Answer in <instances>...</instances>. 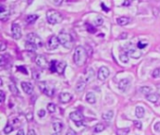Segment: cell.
<instances>
[{"label": "cell", "instance_id": "obj_43", "mask_svg": "<svg viewBox=\"0 0 160 135\" xmlns=\"http://www.w3.org/2000/svg\"><path fill=\"white\" fill-rule=\"evenodd\" d=\"M66 135H77V134H76V132H75L72 129H69L68 131L66 132Z\"/></svg>", "mask_w": 160, "mask_h": 135}, {"label": "cell", "instance_id": "obj_9", "mask_svg": "<svg viewBox=\"0 0 160 135\" xmlns=\"http://www.w3.org/2000/svg\"><path fill=\"white\" fill-rule=\"evenodd\" d=\"M11 34L15 39H19L22 37V29L19 24H12L11 25Z\"/></svg>", "mask_w": 160, "mask_h": 135}, {"label": "cell", "instance_id": "obj_52", "mask_svg": "<svg viewBox=\"0 0 160 135\" xmlns=\"http://www.w3.org/2000/svg\"><path fill=\"white\" fill-rule=\"evenodd\" d=\"M16 135H24V130L23 129H20L19 131L17 132V134Z\"/></svg>", "mask_w": 160, "mask_h": 135}, {"label": "cell", "instance_id": "obj_28", "mask_svg": "<svg viewBox=\"0 0 160 135\" xmlns=\"http://www.w3.org/2000/svg\"><path fill=\"white\" fill-rule=\"evenodd\" d=\"M140 92L142 94H144L145 96H148L149 94H151V92H152V89H151V87H149V86H142L140 88Z\"/></svg>", "mask_w": 160, "mask_h": 135}, {"label": "cell", "instance_id": "obj_7", "mask_svg": "<svg viewBox=\"0 0 160 135\" xmlns=\"http://www.w3.org/2000/svg\"><path fill=\"white\" fill-rule=\"evenodd\" d=\"M59 44H60V41H59L58 37H56V36H52L47 42V48L49 50H55V49L59 46Z\"/></svg>", "mask_w": 160, "mask_h": 135}, {"label": "cell", "instance_id": "obj_49", "mask_svg": "<svg viewBox=\"0 0 160 135\" xmlns=\"http://www.w3.org/2000/svg\"><path fill=\"white\" fill-rule=\"evenodd\" d=\"M1 45H2V46H1V52H4V51L6 50V48H7L6 43H5V42H2V43H1Z\"/></svg>", "mask_w": 160, "mask_h": 135}, {"label": "cell", "instance_id": "obj_38", "mask_svg": "<svg viewBox=\"0 0 160 135\" xmlns=\"http://www.w3.org/2000/svg\"><path fill=\"white\" fill-rule=\"evenodd\" d=\"M12 130H13V127H12L11 125H7L6 127L4 128V132H5L6 134L10 133Z\"/></svg>", "mask_w": 160, "mask_h": 135}, {"label": "cell", "instance_id": "obj_14", "mask_svg": "<svg viewBox=\"0 0 160 135\" xmlns=\"http://www.w3.org/2000/svg\"><path fill=\"white\" fill-rule=\"evenodd\" d=\"M71 100H72V95H71L70 93L63 92V93H61L60 96H59V101L62 103H68Z\"/></svg>", "mask_w": 160, "mask_h": 135}, {"label": "cell", "instance_id": "obj_47", "mask_svg": "<svg viewBox=\"0 0 160 135\" xmlns=\"http://www.w3.org/2000/svg\"><path fill=\"white\" fill-rule=\"evenodd\" d=\"M0 94H1V102H4V101H5V93H4L3 90H1Z\"/></svg>", "mask_w": 160, "mask_h": 135}, {"label": "cell", "instance_id": "obj_50", "mask_svg": "<svg viewBox=\"0 0 160 135\" xmlns=\"http://www.w3.org/2000/svg\"><path fill=\"white\" fill-rule=\"evenodd\" d=\"M101 7H102V10H103L104 11H109V8H107L103 3H101Z\"/></svg>", "mask_w": 160, "mask_h": 135}, {"label": "cell", "instance_id": "obj_32", "mask_svg": "<svg viewBox=\"0 0 160 135\" xmlns=\"http://www.w3.org/2000/svg\"><path fill=\"white\" fill-rule=\"evenodd\" d=\"M129 132V129L128 128H124V129H120L117 130V135H126Z\"/></svg>", "mask_w": 160, "mask_h": 135}, {"label": "cell", "instance_id": "obj_44", "mask_svg": "<svg viewBox=\"0 0 160 135\" xmlns=\"http://www.w3.org/2000/svg\"><path fill=\"white\" fill-rule=\"evenodd\" d=\"M26 118H27V120H32L33 119V114H32V112H28V114L27 115H26Z\"/></svg>", "mask_w": 160, "mask_h": 135}, {"label": "cell", "instance_id": "obj_16", "mask_svg": "<svg viewBox=\"0 0 160 135\" xmlns=\"http://www.w3.org/2000/svg\"><path fill=\"white\" fill-rule=\"evenodd\" d=\"M95 78V71L92 68H88V69L85 70V80L86 82H92Z\"/></svg>", "mask_w": 160, "mask_h": 135}, {"label": "cell", "instance_id": "obj_54", "mask_svg": "<svg viewBox=\"0 0 160 135\" xmlns=\"http://www.w3.org/2000/svg\"><path fill=\"white\" fill-rule=\"evenodd\" d=\"M130 1H133V0H130Z\"/></svg>", "mask_w": 160, "mask_h": 135}, {"label": "cell", "instance_id": "obj_37", "mask_svg": "<svg viewBox=\"0 0 160 135\" xmlns=\"http://www.w3.org/2000/svg\"><path fill=\"white\" fill-rule=\"evenodd\" d=\"M152 76L154 78H160V68H157L153 71Z\"/></svg>", "mask_w": 160, "mask_h": 135}, {"label": "cell", "instance_id": "obj_41", "mask_svg": "<svg viewBox=\"0 0 160 135\" xmlns=\"http://www.w3.org/2000/svg\"><path fill=\"white\" fill-rule=\"evenodd\" d=\"M45 110H39L38 111V116L39 117H43V116H45Z\"/></svg>", "mask_w": 160, "mask_h": 135}, {"label": "cell", "instance_id": "obj_33", "mask_svg": "<svg viewBox=\"0 0 160 135\" xmlns=\"http://www.w3.org/2000/svg\"><path fill=\"white\" fill-rule=\"evenodd\" d=\"M47 109L50 112L53 114V112H54L55 110H56V106H55V104H53V103H49L48 106H47Z\"/></svg>", "mask_w": 160, "mask_h": 135}, {"label": "cell", "instance_id": "obj_36", "mask_svg": "<svg viewBox=\"0 0 160 135\" xmlns=\"http://www.w3.org/2000/svg\"><path fill=\"white\" fill-rule=\"evenodd\" d=\"M85 26H86V29H87V31H88L89 33H96V28L92 25L86 24Z\"/></svg>", "mask_w": 160, "mask_h": 135}, {"label": "cell", "instance_id": "obj_2", "mask_svg": "<svg viewBox=\"0 0 160 135\" xmlns=\"http://www.w3.org/2000/svg\"><path fill=\"white\" fill-rule=\"evenodd\" d=\"M46 17L48 22L51 25H56L60 24L63 21V15L61 14L59 11H57L55 10H49L46 13Z\"/></svg>", "mask_w": 160, "mask_h": 135}, {"label": "cell", "instance_id": "obj_45", "mask_svg": "<svg viewBox=\"0 0 160 135\" xmlns=\"http://www.w3.org/2000/svg\"><path fill=\"white\" fill-rule=\"evenodd\" d=\"M52 1H53V3H54L56 6H59V5H61L62 2H63L64 0H52Z\"/></svg>", "mask_w": 160, "mask_h": 135}, {"label": "cell", "instance_id": "obj_39", "mask_svg": "<svg viewBox=\"0 0 160 135\" xmlns=\"http://www.w3.org/2000/svg\"><path fill=\"white\" fill-rule=\"evenodd\" d=\"M134 125H135V128H137L138 129H141L142 128V124L140 121H134Z\"/></svg>", "mask_w": 160, "mask_h": 135}, {"label": "cell", "instance_id": "obj_18", "mask_svg": "<svg viewBox=\"0 0 160 135\" xmlns=\"http://www.w3.org/2000/svg\"><path fill=\"white\" fill-rule=\"evenodd\" d=\"M131 21H132V20H131V18H129V17H126V16H121V17H119L118 19H117L118 25H122V26L128 25Z\"/></svg>", "mask_w": 160, "mask_h": 135}, {"label": "cell", "instance_id": "obj_53", "mask_svg": "<svg viewBox=\"0 0 160 135\" xmlns=\"http://www.w3.org/2000/svg\"><path fill=\"white\" fill-rule=\"evenodd\" d=\"M1 1H4V0H1Z\"/></svg>", "mask_w": 160, "mask_h": 135}, {"label": "cell", "instance_id": "obj_26", "mask_svg": "<svg viewBox=\"0 0 160 135\" xmlns=\"http://www.w3.org/2000/svg\"><path fill=\"white\" fill-rule=\"evenodd\" d=\"M146 98H147V100L151 102H157L158 101V94H155V93H151L149 94L148 96H146Z\"/></svg>", "mask_w": 160, "mask_h": 135}, {"label": "cell", "instance_id": "obj_4", "mask_svg": "<svg viewBox=\"0 0 160 135\" xmlns=\"http://www.w3.org/2000/svg\"><path fill=\"white\" fill-rule=\"evenodd\" d=\"M38 88L41 90L43 94H45L48 97H52L54 94V88L52 85L49 84L47 82H39L38 83Z\"/></svg>", "mask_w": 160, "mask_h": 135}, {"label": "cell", "instance_id": "obj_42", "mask_svg": "<svg viewBox=\"0 0 160 135\" xmlns=\"http://www.w3.org/2000/svg\"><path fill=\"white\" fill-rule=\"evenodd\" d=\"M18 70L22 71V72H24V74H27V71H26V70H25V68H24V67H22V66L18 67Z\"/></svg>", "mask_w": 160, "mask_h": 135}, {"label": "cell", "instance_id": "obj_12", "mask_svg": "<svg viewBox=\"0 0 160 135\" xmlns=\"http://www.w3.org/2000/svg\"><path fill=\"white\" fill-rule=\"evenodd\" d=\"M22 88L24 91V93L28 94V95H31L33 93V90H34V86L32 84H30L28 82H23L22 83Z\"/></svg>", "mask_w": 160, "mask_h": 135}, {"label": "cell", "instance_id": "obj_35", "mask_svg": "<svg viewBox=\"0 0 160 135\" xmlns=\"http://www.w3.org/2000/svg\"><path fill=\"white\" fill-rule=\"evenodd\" d=\"M10 91L12 92V94L13 95H18V94H19V90H18V88L15 86L14 84H10Z\"/></svg>", "mask_w": 160, "mask_h": 135}, {"label": "cell", "instance_id": "obj_22", "mask_svg": "<svg viewBox=\"0 0 160 135\" xmlns=\"http://www.w3.org/2000/svg\"><path fill=\"white\" fill-rule=\"evenodd\" d=\"M113 115H114L113 111H108V112H104L103 115H102V118H103V120L107 121V122H110V121L112 119Z\"/></svg>", "mask_w": 160, "mask_h": 135}, {"label": "cell", "instance_id": "obj_1", "mask_svg": "<svg viewBox=\"0 0 160 135\" xmlns=\"http://www.w3.org/2000/svg\"><path fill=\"white\" fill-rule=\"evenodd\" d=\"M87 52L82 46H78L75 49V53L73 56V60L74 63L78 67H82L85 64V62L87 60Z\"/></svg>", "mask_w": 160, "mask_h": 135}, {"label": "cell", "instance_id": "obj_17", "mask_svg": "<svg viewBox=\"0 0 160 135\" xmlns=\"http://www.w3.org/2000/svg\"><path fill=\"white\" fill-rule=\"evenodd\" d=\"M127 53H128V55H129L132 58H135V59L140 58L141 56V55H142V53L140 50H137V49H134V48L128 49Z\"/></svg>", "mask_w": 160, "mask_h": 135}, {"label": "cell", "instance_id": "obj_30", "mask_svg": "<svg viewBox=\"0 0 160 135\" xmlns=\"http://www.w3.org/2000/svg\"><path fill=\"white\" fill-rule=\"evenodd\" d=\"M56 63H57L56 60H52L50 63V67H49V69H50L52 72H56Z\"/></svg>", "mask_w": 160, "mask_h": 135}, {"label": "cell", "instance_id": "obj_8", "mask_svg": "<svg viewBox=\"0 0 160 135\" xmlns=\"http://www.w3.org/2000/svg\"><path fill=\"white\" fill-rule=\"evenodd\" d=\"M36 64L38 65V67L41 68V69H47L50 67V64L48 63L46 57L42 55H38L36 57Z\"/></svg>", "mask_w": 160, "mask_h": 135}, {"label": "cell", "instance_id": "obj_40", "mask_svg": "<svg viewBox=\"0 0 160 135\" xmlns=\"http://www.w3.org/2000/svg\"><path fill=\"white\" fill-rule=\"evenodd\" d=\"M154 131L160 132V122H157L154 125Z\"/></svg>", "mask_w": 160, "mask_h": 135}, {"label": "cell", "instance_id": "obj_48", "mask_svg": "<svg viewBox=\"0 0 160 135\" xmlns=\"http://www.w3.org/2000/svg\"><path fill=\"white\" fill-rule=\"evenodd\" d=\"M130 3H131L130 0H124V3H123V5H124V6H129V5H130Z\"/></svg>", "mask_w": 160, "mask_h": 135}, {"label": "cell", "instance_id": "obj_29", "mask_svg": "<svg viewBox=\"0 0 160 135\" xmlns=\"http://www.w3.org/2000/svg\"><path fill=\"white\" fill-rule=\"evenodd\" d=\"M147 45H148V41H146V40H140V41L138 42L137 47L139 49H144L147 47Z\"/></svg>", "mask_w": 160, "mask_h": 135}, {"label": "cell", "instance_id": "obj_46", "mask_svg": "<svg viewBox=\"0 0 160 135\" xmlns=\"http://www.w3.org/2000/svg\"><path fill=\"white\" fill-rule=\"evenodd\" d=\"M119 38L121 39H126V38H127V33H122V34H120Z\"/></svg>", "mask_w": 160, "mask_h": 135}, {"label": "cell", "instance_id": "obj_24", "mask_svg": "<svg viewBox=\"0 0 160 135\" xmlns=\"http://www.w3.org/2000/svg\"><path fill=\"white\" fill-rule=\"evenodd\" d=\"M38 19V15L36 14H31V15H27L25 18V21L27 24H34V22Z\"/></svg>", "mask_w": 160, "mask_h": 135}, {"label": "cell", "instance_id": "obj_13", "mask_svg": "<svg viewBox=\"0 0 160 135\" xmlns=\"http://www.w3.org/2000/svg\"><path fill=\"white\" fill-rule=\"evenodd\" d=\"M0 8H1V13H0V20H1L2 22L8 21V17H10V11H8V8H6V7L3 6V5H1Z\"/></svg>", "mask_w": 160, "mask_h": 135}, {"label": "cell", "instance_id": "obj_3", "mask_svg": "<svg viewBox=\"0 0 160 135\" xmlns=\"http://www.w3.org/2000/svg\"><path fill=\"white\" fill-rule=\"evenodd\" d=\"M58 39H59V41L60 44L63 45V46L66 49H71L72 48V45H73V39L72 37L66 32H60L58 35Z\"/></svg>", "mask_w": 160, "mask_h": 135}, {"label": "cell", "instance_id": "obj_51", "mask_svg": "<svg viewBox=\"0 0 160 135\" xmlns=\"http://www.w3.org/2000/svg\"><path fill=\"white\" fill-rule=\"evenodd\" d=\"M27 135H36L35 130H34V129H29V130H28V133H27Z\"/></svg>", "mask_w": 160, "mask_h": 135}, {"label": "cell", "instance_id": "obj_19", "mask_svg": "<svg viewBox=\"0 0 160 135\" xmlns=\"http://www.w3.org/2000/svg\"><path fill=\"white\" fill-rule=\"evenodd\" d=\"M86 80H80L79 82L77 83L76 84V91L77 92H82L84 89H85V86H86Z\"/></svg>", "mask_w": 160, "mask_h": 135}, {"label": "cell", "instance_id": "obj_34", "mask_svg": "<svg viewBox=\"0 0 160 135\" xmlns=\"http://www.w3.org/2000/svg\"><path fill=\"white\" fill-rule=\"evenodd\" d=\"M94 22H95V25H96V26H100V25H103L104 20L102 19L101 17H97V18H96V19H95Z\"/></svg>", "mask_w": 160, "mask_h": 135}, {"label": "cell", "instance_id": "obj_11", "mask_svg": "<svg viewBox=\"0 0 160 135\" xmlns=\"http://www.w3.org/2000/svg\"><path fill=\"white\" fill-rule=\"evenodd\" d=\"M130 80L127 79V78H124V79H122L121 81L119 82L118 84V87L120 90H122V91H126V90L130 87Z\"/></svg>", "mask_w": 160, "mask_h": 135}, {"label": "cell", "instance_id": "obj_31", "mask_svg": "<svg viewBox=\"0 0 160 135\" xmlns=\"http://www.w3.org/2000/svg\"><path fill=\"white\" fill-rule=\"evenodd\" d=\"M105 129V126L103 124H97L96 125V127H95V131L96 132H101V131H103V130Z\"/></svg>", "mask_w": 160, "mask_h": 135}, {"label": "cell", "instance_id": "obj_21", "mask_svg": "<svg viewBox=\"0 0 160 135\" xmlns=\"http://www.w3.org/2000/svg\"><path fill=\"white\" fill-rule=\"evenodd\" d=\"M96 96L93 92H89L86 94V101L88 103H90V104H94V103H96Z\"/></svg>", "mask_w": 160, "mask_h": 135}, {"label": "cell", "instance_id": "obj_23", "mask_svg": "<svg viewBox=\"0 0 160 135\" xmlns=\"http://www.w3.org/2000/svg\"><path fill=\"white\" fill-rule=\"evenodd\" d=\"M37 48L38 46L36 44L32 43V42H30L28 41V40H26V42H25V49L27 51H30V52H36V50H37Z\"/></svg>", "mask_w": 160, "mask_h": 135}, {"label": "cell", "instance_id": "obj_20", "mask_svg": "<svg viewBox=\"0 0 160 135\" xmlns=\"http://www.w3.org/2000/svg\"><path fill=\"white\" fill-rule=\"evenodd\" d=\"M52 128H53V130H54L55 133H60L62 131V129H63V124L61 122H55L52 123Z\"/></svg>", "mask_w": 160, "mask_h": 135}, {"label": "cell", "instance_id": "obj_25", "mask_svg": "<svg viewBox=\"0 0 160 135\" xmlns=\"http://www.w3.org/2000/svg\"><path fill=\"white\" fill-rule=\"evenodd\" d=\"M144 112H145V111H144V108L143 107H141V106H138L137 108H136V116L138 118H142L143 117V115H144Z\"/></svg>", "mask_w": 160, "mask_h": 135}, {"label": "cell", "instance_id": "obj_6", "mask_svg": "<svg viewBox=\"0 0 160 135\" xmlns=\"http://www.w3.org/2000/svg\"><path fill=\"white\" fill-rule=\"evenodd\" d=\"M26 39H27L28 41H30V42H32V43L36 44L38 47H41V46H43V41H42V39H41V38H39L37 34H35V33H28L27 36H26Z\"/></svg>", "mask_w": 160, "mask_h": 135}, {"label": "cell", "instance_id": "obj_15", "mask_svg": "<svg viewBox=\"0 0 160 135\" xmlns=\"http://www.w3.org/2000/svg\"><path fill=\"white\" fill-rule=\"evenodd\" d=\"M66 68V63L65 61H59L56 63V72L59 74H64Z\"/></svg>", "mask_w": 160, "mask_h": 135}, {"label": "cell", "instance_id": "obj_27", "mask_svg": "<svg viewBox=\"0 0 160 135\" xmlns=\"http://www.w3.org/2000/svg\"><path fill=\"white\" fill-rule=\"evenodd\" d=\"M128 53H126V52H124V53H122L121 55H120V60H121L123 63H124V64H126V63H128Z\"/></svg>", "mask_w": 160, "mask_h": 135}, {"label": "cell", "instance_id": "obj_10", "mask_svg": "<svg viewBox=\"0 0 160 135\" xmlns=\"http://www.w3.org/2000/svg\"><path fill=\"white\" fill-rule=\"evenodd\" d=\"M109 75H110V70H109L108 68L101 67L99 70V72H97V78H99L100 81H105L109 77Z\"/></svg>", "mask_w": 160, "mask_h": 135}, {"label": "cell", "instance_id": "obj_5", "mask_svg": "<svg viewBox=\"0 0 160 135\" xmlns=\"http://www.w3.org/2000/svg\"><path fill=\"white\" fill-rule=\"evenodd\" d=\"M69 117L71 120L74 121L75 124H76L78 127H81V126L83 124V115H82L81 112H79V111L72 112L69 115Z\"/></svg>", "mask_w": 160, "mask_h": 135}]
</instances>
